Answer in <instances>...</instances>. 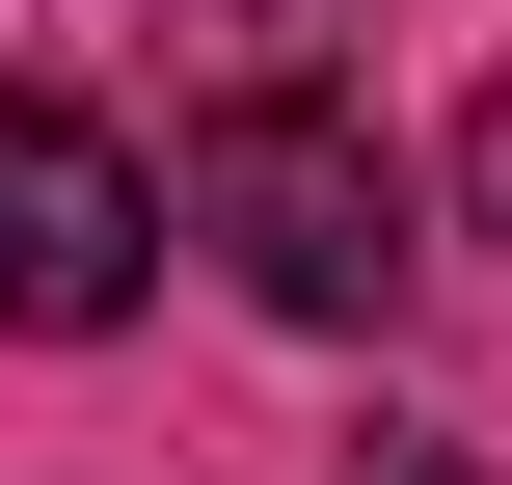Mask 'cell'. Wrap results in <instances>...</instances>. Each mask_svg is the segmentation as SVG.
Instances as JSON below:
<instances>
[{
	"label": "cell",
	"instance_id": "4",
	"mask_svg": "<svg viewBox=\"0 0 512 485\" xmlns=\"http://www.w3.org/2000/svg\"><path fill=\"white\" fill-rule=\"evenodd\" d=\"M351 485H486V459H459V432H351Z\"/></svg>",
	"mask_w": 512,
	"mask_h": 485
},
{
	"label": "cell",
	"instance_id": "3",
	"mask_svg": "<svg viewBox=\"0 0 512 485\" xmlns=\"http://www.w3.org/2000/svg\"><path fill=\"white\" fill-rule=\"evenodd\" d=\"M459 216H486V243H512V81H486V108H459Z\"/></svg>",
	"mask_w": 512,
	"mask_h": 485
},
{
	"label": "cell",
	"instance_id": "2",
	"mask_svg": "<svg viewBox=\"0 0 512 485\" xmlns=\"http://www.w3.org/2000/svg\"><path fill=\"white\" fill-rule=\"evenodd\" d=\"M162 297V162L108 108H0V324L27 351H108Z\"/></svg>",
	"mask_w": 512,
	"mask_h": 485
},
{
	"label": "cell",
	"instance_id": "1",
	"mask_svg": "<svg viewBox=\"0 0 512 485\" xmlns=\"http://www.w3.org/2000/svg\"><path fill=\"white\" fill-rule=\"evenodd\" d=\"M189 243H216L270 324H378V297H405V189H378L351 108H216V135H189Z\"/></svg>",
	"mask_w": 512,
	"mask_h": 485
}]
</instances>
